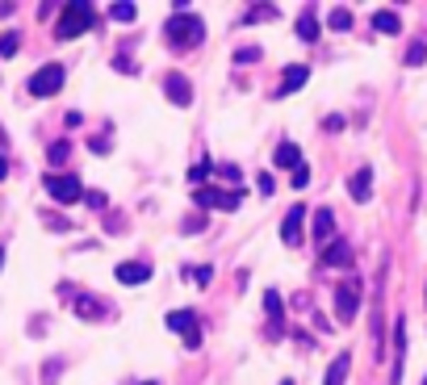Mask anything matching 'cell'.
I'll return each mask as SVG.
<instances>
[{
  "label": "cell",
  "instance_id": "1",
  "mask_svg": "<svg viewBox=\"0 0 427 385\" xmlns=\"http://www.w3.org/2000/svg\"><path fill=\"white\" fill-rule=\"evenodd\" d=\"M164 38L172 42V50H189L205 38V21H201L197 13H189V4H176V13H172L168 25H164Z\"/></svg>",
  "mask_w": 427,
  "mask_h": 385
},
{
  "label": "cell",
  "instance_id": "2",
  "mask_svg": "<svg viewBox=\"0 0 427 385\" xmlns=\"http://www.w3.org/2000/svg\"><path fill=\"white\" fill-rule=\"evenodd\" d=\"M84 30H93V4H84V0L63 4V8H59V25H55V34H59L63 42H72V38H80Z\"/></svg>",
  "mask_w": 427,
  "mask_h": 385
},
{
  "label": "cell",
  "instance_id": "3",
  "mask_svg": "<svg viewBox=\"0 0 427 385\" xmlns=\"http://www.w3.org/2000/svg\"><path fill=\"white\" fill-rule=\"evenodd\" d=\"M193 201H197V209H239V205H243V192L239 189H210V185H205V189H197L193 192Z\"/></svg>",
  "mask_w": 427,
  "mask_h": 385
},
{
  "label": "cell",
  "instance_id": "4",
  "mask_svg": "<svg viewBox=\"0 0 427 385\" xmlns=\"http://www.w3.org/2000/svg\"><path fill=\"white\" fill-rule=\"evenodd\" d=\"M63 80H67V71L59 67V63H47V67H38L34 76H30V93L34 96H55L63 88Z\"/></svg>",
  "mask_w": 427,
  "mask_h": 385
},
{
  "label": "cell",
  "instance_id": "5",
  "mask_svg": "<svg viewBox=\"0 0 427 385\" xmlns=\"http://www.w3.org/2000/svg\"><path fill=\"white\" fill-rule=\"evenodd\" d=\"M47 192L59 201V205H72V201H80V197H84V185H80V176L59 172V176H47Z\"/></svg>",
  "mask_w": 427,
  "mask_h": 385
},
{
  "label": "cell",
  "instance_id": "6",
  "mask_svg": "<svg viewBox=\"0 0 427 385\" xmlns=\"http://www.w3.org/2000/svg\"><path fill=\"white\" fill-rule=\"evenodd\" d=\"M306 214H310V205H293V209L285 214V218H281V243H289V247H297V243H302Z\"/></svg>",
  "mask_w": 427,
  "mask_h": 385
},
{
  "label": "cell",
  "instance_id": "7",
  "mask_svg": "<svg viewBox=\"0 0 427 385\" xmlns=\"http://www.w3.org/2000/svg\"><path fill=\"white\" fill-rule=\"evenodd\" d=\"M356 310H360L356 281H343V285H335V314H339V323H352V318H356Z\"/></svg>",
  "mask_w": 427,
  "mask_h": 385
},
{
  "label": "cell",
  "instance_id": "8",
  "mask_svg": "<svg viewBox=\"0 0 427 385\" xmlns=\"http://www.w3.org/2000/svg\"><path fill=\"white\" fill-rule=\"evenodd\" d=\"M168 327H172V331H181L189 347L201 343V323H197V314H193V310H172V314H168Z\"/></svg>",
  "mask_w": 427,
  "mask_h": 385
},
{
  "label": "cell",
  "instance_id": "9",
  "mask_svg": "<svg viewBox=\"0 0 427 385\" xmlns=\"http://www.w3.org/2000/svg\"><path fill=\"white\" fill-rule=\"evenodd\" d=\"M402 364H406V318L394 323V369H389V385H402Z\"/></svg>",
  "mask_w": 427,
  "mask_h": 385
},
{
  "label": "cell",
  "instance_id": "10",
  "mask_svg": "<svg viewBox=\"0 0 427 385\" xmlns=\"http://www.w3.org/2000/svg\"><path fill=\"white\" fill-rule=\"evenodd\" d=\"M164 93H168L172 105H193V84L181 71H168V76H164Z\"/></svg>",
  "mask_w": 427,
  "mask_h": 385
},
{
  "label": "cell",
  "instance_id": "11",
  "mask_svg": "<svg viewBox=\"0 0 427 385\" xmlns=\"http://www.w3.org/2000/svg\"><path fill=\"white\" fill-rule=\"evenodd\" d=\"M348 192H352V201H369V197H373V172H369V168L352 172V176H348Z\"/></svg>",
  "mask_w": 427,
  "mask_h": 385
},
{
  "label": "cell",
  "instance_id": "12",
  "mask_svg": "<svg viewBox=\"0 0 427 385\" xmlns=\"http://www.w3.org/2000/svg\"><path fill=\"white\" fill-rule=\"evenodd\" d=\"M122 285H142L147 277H151V268L142 264V260H130V264H118V272H113Z\"/></svg>",
  "mask_w": 427,
  "mask_h": 385
},
{
  "label": "cell",
  "instance_id": "13",
  "mask_svg": "<svg viewBox=\"0 0 427 385\" xmlns=\"http://www.w3.org/2000/svg\"><path fill=\"white\" fill-rule=\"evenodd\" d=\"M323 264L327 268H348L352 264V243H331V247H323Z\"/></svg>",
  "mask_w": 427,
  "mask_h": 385
},
{
  "label": "cell",
  "instance_id": "14",
  "mask_svg": "<svg viewBox=\"0 0 427 385\" xmlns=\"http://www.w3.org/2000/svg\"><path fill=\"white\" fill-rule=\"evenodd\" d=\"M348 369H352V352H339L331 364H327V377H323V385H343V381H348Z\"/></svg>",
  "mask_w": 427,
  "mask_h": 385
},
{
  "label": "cell",
  "instance_id": "15",
  "mask_svg": "<svg viewBox=\"0 0 427 385\" xmlns=\"http://www.w3.org/2000/svg\"><path fill=\"white\" fill-rule=\"evenodd\" d=\"M306 76H310V67H306V63H293V67H285V80H281V88H277V93H281V96L297 93V88L306 84Z\"/></svg>",
  "mask_w": 427,
  "mask_h": 385
},
{
  "label": "cell",
  "instance_id": "16",
  "mask_svg": "<svg viewBox=\"0 0 427 385\" xmlns=\"http://www.w3.org/2000/svg\"><path fill=\"white\" fill-rule=\"evenodd\" d=\"M264 310H268V323H273L268 331H273V335H281V314H285V306H281V293H277V289H268V293H264Z\"/></svg>",
  "mask_w": 427,
  "mask_h": 385
},
{
  "label": "cell",
  "instance_id": "17",
  "mask_svg": "<svg viewBox=\"0 0 427 385\" xmlns=\"http://www.w3.org/2000/svg\"><path fill=\"white\" fill-rule=\"evenodd\" d=\"M297 38L302 42H319V17H314V8H306L297 17Z\"/></svg>",
  "mask_w": 427,
  "mask_h": 385
},
{
  "label": "cell",
  "instance_id": "18",
  "mask_svg": "<svg viewBox=\"0 0 427 385\" xmlns=\"http://www.w3.org/2000/svg\"><path fill=\"white\" fill-rule=\"evenodd\" d=\"M273 159H277V168H302V151H297V143H281Z\"/></svg>",
  "mask_w": 427,
  "mask_h": 385
},
{
  "label": "cell",
  "instance_id": "19",
  "mask_svg": "<svg viewBox=\"0 0 427 385\" xmlns=\"http://www.w3.org/2000/svg\"><path fill=\"white\" fill-rule=\"evenodd\" d=\"M331 231H335V214H331V209H314V239L327 243Z\"/></svg>",
  "mask_w": 427,
  "mask_h": 385
},
{
  "label": "cell",
  "instance_id": "20",
  "mask_svg": "<svg viewBox=\"0 0 427 385\" xmlns=\"http://www.w3.org/2000/svg\"><path fill=\"white\" fill-rule=\"evenodd\" d=\"M373 30H377V34H398L402 21H398V13H385V8H381L377 17H373Z\"/></svg>",
  "mask_w": 427,
  "mask_h": 385
},
{
  "label": "cell",
  "instance_id": "21",
  "mask_svg": "<svg viewBox=\"0 0 427 385\" xmlns=\"http://www.w3.org/2000/svg\"><path fill=\"white\" fill-rule=\"evenodd\" d=\"M76 314H80V318H101L105 306H101L96 297H76Z\"/></svg>",
  "mask_w": 427,
  "mask_h": 385
},
{
  "label": "cell",
  "instance_id": "22",
  "mask_svg": "<svg viewBox=\"0 0 427 385\" xmlns=\"http://www.w3.org/2000/svg\"><path fill=\"white\" fill-rule=\"evenodd\" d=\"M109 17H113V21H126V25H130V21L139 17V8H135L130 0H118V4H109Z\"/></svg>",
  "mask_w": 427,
  "mask_h": 385
},
{
  "label": "cell",
  "instance_id": "23",
  "mask_svg": "<svg viewBox=\"0 0 427 385\" xmlns=\"http://www.w3.org/2000/svg\"><path fill=\"white\" fill-rule=\"evenodd\" d=\"M273 17H277V8H273V4H256L243 21H247V25H256V21H273Z\"/></svg>",
  "mask_w": 427,
  "mask_h": 385
},
{
  "label": "cell",
  "instance_id": "24",
  "mask_svg": "<svg viewBox=\"0 0 427 385\" xmlns=\"http://www.w3.org/2000/svg\"><path fill=\"white\" fill-rule=\"evenodd\" d=\"M205 180H210V159H201L197 168H189V185H197V189H205Z\"/></svg>",
  "mask_w": 427,
  "mask_h": 385
},
{
  "label": "cell",
  "instance_id": "25",
  "mask_svg": "<svg viewBox=\"0 0 427 385\" xmlns=\"http://www.w3.org/2000/svg\"><path fill=\"white\" fill-rule=\"evenodd\" d=\"M381 310L385 306H381V281H377V297H373V339H377V347H381V335H385L381 331Z\"/></svg>",
  "mask_w": 427,
  "mask_h": 385
},
{
  "label": "cell",
  "instance_id": "26",
  "mask_svg": "<svg viewBox=\"0 0 427 385\" xmlns=\"http://www.w3.org/2000/svg\"><path fill=\"white\" fill-rule=\"evenodd\" d=\"M17 47H21V38H17V34H0V59H13Z\"/></svg>",
  "mask_w": 427,
  "mask_h": 385
},
{
  "label": "cell",
  "instance_id": "27",
  "mask_svg": "<svg viewBox=\"0 0 427 385\" xmlns=\"http://www.w3.org/2000/svg\"><path fill=\"white\" fill-rule=\"evenodd\" d=\"M67 155H72V146L63 143V139H59V143H50V146H47V159H50V163H63Z\"/></svg>",
  "mask_w": 427,
  "mask_h": 385
},
{
  "label": "cell",
  "instance_id": "28",
  "mask_svg": "<svg viewBox=\"0 0 427 385\" xmlns=\"http://www.w3.org/2000/svg\"><path fill=\"white\" fill-rule=\"evenodd\" d=\"M423 59H427V42H411V47H406V63H411V67L423 63Z\"/></svg>",
  "mask_w": 427,
  "mask_h": 385
},
{
  "label": "cell",
  "instance_id": "29",
  "mask_svg": "<svg viewBox=\"0 0 427 385\" xmlns=\"http://www.w3.org/2000/svg\"><path fill=\"white\" fill-rule=\"evenodd\" d=\"M331 30H352V13L348 8H335L331 13Z\"/></svg>",
  "mask_w": 427,
  "mask_h": 385
},
{
  "label": "cell",
  "instance_id": "30",
  "mask_svg": "<svg viewBox=\"0 0 427 385\" xmlns=\"http://www.w3.org/2000/svg\"><path fill=\"white\" fill-rule=\"evenodd\" d=\"M260 59V47H239L235 50V63H256Z\"/></svg>",
  "mask_w": 427,
  "mask_h": 385
},
{
  "label": "cell",
  "instance_id": "31",
  "mask_svg": "<svg viewBox=\"0 0 427 385\" xmlns=\"http://www.w3.org/2000/svg\"><path fill=\"white\" fill-rule=\"evenodd\" d=\"M293 185H297V189H306V185H310V168H306V163H302V168H293Z\"/></svg>",
  "mask_w": 427,
  "mask_h": 385
},
{
  "label": "cell",
  "instance_id": "32",
  "mask_svg": "<svg viewBox=\"0 0 427 385\" xmlns=\"http://www.w3.org/2000/svg\"><path fill=\"white\" fill-rule=\"evenodd\" d=\"M193 277H197V285H210V277H214V268H205V264H201V268H197Z\"/></svg>",
  "mask_w": 427,
  "mask_h": 385
},
{
  "label": "cell",
  "instance_id": "33",
  "mask_svg": "<svg viewBox=\"0 0 427 385\" xmlns=\"http://www.w3.org/2000/svg\"><path fill=\"white\" fill-rule=\"evenodd\" d=\"M84 201H89V205H96V209H101V205H105V192H84Z\"/></svg>",
  "mask_w": 427,
  "mask_h": 385
},
{
  "label": "cell",
  "instance_id": "34",
  "mask_svg": "<svg viewBox=\"0 0 427 385\" xmlns=\"http://www.w3.org/2000/svg\"><path fill=\"white\" fill-rule=\"evenodd\" d=\"M4 172H8V159H4V155H0V180H4Z\"/></svg>",
  "mask_w": 427,
  "mask_h": 385
},
{
  "label": "cell",
  "instance_id": "35",
  "mask_svg": "<svg viewBox=\"0 0 427 385\" xmlns=\"http://www.w3.org/2000/svg\"><path fill=\"white\" fill-rule=\"evenodd\" d=\"M281 385H293V377H285V381H281Z\"/></svg>",
  "mask_w": 427,
  "mask_h": 385
},
{
  "label": "cell",
  "instance_id": "36",
  "mask_svg": "<svg viewBox=\"0 0 427 385\" xmlns=\"http://www.w3.org/2000/svg\"><path fill=\"white\" fill-rule=\"evenodd\" d=\"M0 264H4V247H0Z\"/></svg>",
  "mask_w": 427,
  "mask_h": 385
},
{
  "label": "cell",
  "instance_id": "37",
  "mask_svg": "<svg viewBox=\"0 0 427 385\" xmlns=\"http://www.w3.org/2000/svg\"><path fill=\"white\" fill-rule=\"evenodd\" d=\"M142 385H159V381H142Z\"/></svg>",
  "mask_w": 427,
  "mask_h": 385
},
{
  "label": "cell",
  "instance_id": "38",
  "mask_svg": "<svg viewBox=\"0 0 427 385\" xmlns=\"http://www.w3.org/2000/svg\"><path fill=\"white\" fill-rule=\"evenodd\" d=\"M423 385H427V377H423Z\"/></svg>",
  "mask_w": 427,
  "mask_h": 385
}]
</instances>
